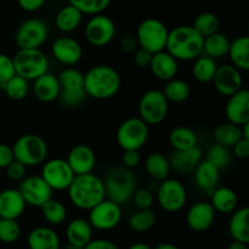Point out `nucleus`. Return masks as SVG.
Here are the masks:
<instances>
[{
  "label": "nucleus",
  "mask_w": 249,
  "mask_h": 249,
  "mask_svg": "<svg viewBox=\"0 0 249 249\" xmlns=\"http://www.w3.org/2000/svg\"><path fill=\"white\" fill-rule=\"evenodd\" d=\"M61 90L84 89V73L73 66L63 68L57 75Z\"/></svg>",
  "instance_id": "39"
},
{
  "label": "nucleus",
  "mask_w": 249,
  "mask_h": 249,
  "mask_svg": "<svg viewBox=\"0 0 249 249\" xmlns=\"http://www.w3.org/2000/svg\"><path fill=\"white\" fill-rule=\"evenodd\" d=\"M106 197L119 206L131 201L138 189V179L130 168L114 167L107 172L104 180Z\"/></svg>",
  "instance_id": "4"
},
{
  "label": "nucleus",
  "mask_w": 249,
  "mask_h": 249,
  "mask_svg": "<svg viewBox=\"0 0 249 249\" xmlns=\"http://www.w3.org/2000/svg\"><path fill=\"white\" fill-rule=\"evenodd\" d=\"M248 33H249V21H248Z\"/></svg>",
  "instance_id": "62"
},
{
  "label": "nucleus",
  "mask_w": 249,
  "mask_h": 249,
  "mask_svg": "<svg viewBox=\"0 0 249 249\" xmlns=\"http://www.w3.org/2000/svg\"><path fill=\"white\" fill-rule=\"evenodd\" d=\"M21 236V226L16 219L0 218V241L2 243H15Z\"/></svg>",
  "instance_id": "44"
},
{
  "label": "nucleus",
  "mask_w": 249,
  "mask_h": 249,
  "mask_svg": "<svg viewBox=\"0 0 249 249\" xmlns=\"http://www.w3.org/2000/svg\"><path fill=\"white\" fill-rule=\"evenodd\" d=\"M192 27L204 38V36L219 32L220 21H219V17L213 12H202L195 18Z\"/></svg>",
  "instance_id": "42"
},
{
  "label": "nucleus",
  "mask_w": 249,
  "mask_h": 249,
  "mask_svg": "<svg viewBox=\"0 0 249 249\" xmlns=\"http://www.w3.org/2000/svg\"><path fill=\"white\" fill-rule=\"evenodd\" d=\"M131 199L138 209H150L152 208L153 202H155V196L150 189L142 187V189H136Z\"/></svg>",
  "instance_id": "47"
},
{
  "label": "nucleus",
  "mask_w": 249,
  "mask_h": 249,
  "mask_svg": "<svg viewBox=\"0 0 249 249\" xmlns=\"http://www.w3.org/2000/svg\"><path fill=\"white\" fill-rule=\"evenodd\" d=\"M229 232L233 241L249 245V207L232 212L229 223Z\"/></svg>",
  "instance_id": "28"
},
{
  "label": "nucleus",
  "mask_w": 249,
  "mask_h": 249,
  "mask_svg": "<svg viewBox=\"0 0 249 249\" xmlns=\"http://www.w3.org/2000/svg\"><path fill=\"white\" fill-rule=\"evenodd\" d=\"M242 133H243V138L247 139L249 141V121L242 125Z\"/></svg>",
  "instance_id": "60"
},
{
  "label": "nucleus",
  "mask_w": 249,
  "mask_h": 249,
  "mask_svg": "<svg viewBox=\"0 0 249 249\" xmlns=\"http://www.w3.org/2000/svg\"><path fill=\"white\" fill-rule=\"evenodd\" d=\"M156 198L163 211L167 213H177L186 204L187 192L180 180L167 178L158 185Z\"/></svg>",
  "instance_id": "10"
},
{
  "label": "nucleus",
  "mask_w": 249,
  "mask_h": 249,
  "mask_svg": "<svg viewBox=\"0 0 249 249\" xmlns=\"http://www.w3.org/2000/svg\"><path fill=\"white\" fill-rule=\"evenodd\" d=\"M169 101L162 90L151 89L143 92L139 101V117L148 125H158L168 116Z\"/></svg>",
  "instance_id": "9"
},
{
  "label": "nucleus",
  "mask_w": 249,
  "mask_h": 249,
  "mask_svg": "<svg viewBox=\"0 0 249 249\" xmlns=\"http://www.w3.org/2000/svg\"><path fill=\"white\" fill-rule=\"evenodd\" d=\"M112 0H70V4L77 7L83 15L102 14L109 6Z\"/></svg>",
  "instance_id": "45"
},
{
  "label": "nucleus",
  "mask_w": 249,
  "mask_h": 249,
  "mask_svg": "<svg viewBox=\"0 0 249 249\" xmlns=\"http://www.w3.org/2000/svg\"><path fill=\"white\" fill-rule=\"evenodd\" d=\"M203 158V152L198 145L187 150H173L169 160L170 168L179 174H189L194 172Z\"/></svg>",
  "instance_id": "20"
},
{
  "label": "nucleus",
  "mask_w": 249,
  "mask_h": 249,
  "mask_svg": "<svg viewBox=\"0 0 249 249\" xmlns=\"http://www.w3.org/2000/svg\"><path fill=\"white\" fill-rule=\"evenodd\" d=\"M168 141L173 150H187L198 145L197 134L191 128L185 125L173 128L168 136Z\"/></svg>",
  "instance_id": "34"
},
{
  "label": "nucleus",
  "mask_w": 249,
  "mask_h": 249,
  "mask_svg": "<svg viewBox=\"0 0 249 249\" xmlns=\"http://www.w3.org/2000/svg\"><path fill=\"white\" fill-rule=\"evenodd\" d=\"M162 91L168 101L180 104V102H184L189 99L191 89H190V85L187 82L178 79V78H173V79L165 82L164 89Z\"/></svg>",
  "instance_id": "37"
},
{
  "label": "nucleus",
  "mask_w": 249,
  "mask_h": 249,
  "mask_svg": "<svg viewBox=\"0 0 249 249\" xmlns=\"http://www.w3.org/2000/svg\"><path fill=\"white\" fill-rule=\"evenodd\" d=\"M139 44L136 40V36H133L131 34H125L121 39V48L125 53H134L138 49Z\"/></svg>",
  "instance_id": "56"
},
{
  "label": "nucleus",
  "mask_w": 249,
  "mask_h": 249,
  "mask_svg": "<svg viewBox=\"0 0 249 249\" xmlns=\"http://www.w3.org/2000/svg\"><path fill=\"white\" fill-rule=\"evenodd\" d=\"M49 38V28L40 18H28L22 22L15 34L18 49H40Z\"/></svg>",
  "instance_id": "11"
},
{
  "label": "nucleus",
  "mask_w": 249,
  "mask_h": 249,
  "mask_svg": "<svg viewBox=\"0 0 249 249\" xmlns=\"http://www.w3.org/2000/svg\"><path fill=\"white\" fill-rule=\"evenodd\" d=\"M152 56L153 53L146 50V49L138 48L134 51L133 60L139 68H148L150 67L151 60H152Z\"/></svg>",
  "instance_id": "50"
},
{
  "label": "nucleus",
  "mask_w": 249,
  "mask_h": 249,
  "mask_svg": "<svg viewBox=\"0 0 249 249\" xmlns=\"http://www.w3.org/2000/svg\"><path fill=\"white\" fill-rule=\"evenodd\" d=\"M213 136L216 143L232 148L233 145L243 138L242 126L236 125V124L230 123V122L221 123L214 129Z\"/></svg>",
  "instance_id": "35"
},
{
  "label": "nucleus",
  "mask_w": 249,
  "mask_h": 249,
  "mask_svg": "<svg viewBox=\"0 0 249 249\" xmlns=\"http://www.w3.org/2000/svg\"><path fill=\"white\" fill-rule=\"evenodd\" d=\"M128 249H153L150 245L143 242H138V243H133Z\"/></svg>",
  "instance_id": "58"
},
{
  "label": "nucleus",
  "mask_w": 249,
  "mask_h": 249,
  "mask_svg": "<svg viewBox=\"0 0 249 249\" xmlns=\"http://www.w3.org/2000/svg\"><path fill=\"white\" fill-rule=\"evenodd\" d=\"M15 160L14 150L6 143H0V169H5Z\"/></svg>",
  "instance_id": "52"
},
{
  "label": "nucleus",
  "mask_w": 249,
  "mask_h": 249,
  "mask_svg": "<svg viewBox=\"0 0 249 249\" xmlns=\"http://www.w3.org/2000/svg\"><path fill=\"white\" fill-rule=\"evenodd\" d=\"M27 203L18 189L0 191V218L18 219L26 211Z\"/></svg>",
  "instance_id": "22"
},
{
  "label": "nucleus",
  "mask_w": 249,
  "mask_h": 249,
  "mask_svg": "<svg viewBox=\"0 0 249 249\" xmlns=\"http://www.w3.org/2000/svg\"><path fill=\"white\" fill-rule=\"evenodd\" d=\"M156 221H157V216H156V213L152 211V208L138 209V212L134 213L129 219V228L134 232L142 233L151 230L155 226Z\"/></svg>",
  "instance_id": "40"
},
{
  "label": "nucleus",
  "mask_w": 249,
  "mask_h": 249,
  "mask_svg": "<svg viewBox=\"0 0 249 249\" xmlns=\"http://www.w3.org/2000/svg\"><path fill=\"white\" fill-rule=\"evenodd\" d=\"M82 45L72 36H60L51 45V55L57 62L65 66H74L83 58Z\"/></svg>",
  "instance_id": "16"
},
{
  "label": "nucleus",
  "mask_w": 249,
  "mask_h": 249,
  "mask_svg": "<svg viewBox=\"0 0 249 249\" xmlns=\"http://www.w3.org/2000/svg\"><path fill=\"white\" fill-rule=\"evenodd\" d=\"M27 206L40 208L45 202L53 198V189L40 175H31L21 180L18 187Z\"/></svg>",
  "instance_id": "15"
},
{
  "label": "nucleus",
  "mask_w": 249,
  "mask_h": 249,
  "mask_svg": "<svg viewBox=\"0 0 249 249\" xmlns=\"http://www.w3.org/2000/svg\"><path fill=\"white\" fill-rule=\"evenodd\" d=\"M209 162L215 164L219 169H224V168L229 167L232 160V153H231L230 148L226 146L220 145V143H214L207 151V158Z\"/></svg>",
  "instance_id": "43"
},
{
  "label": "nucleus",
  "mask_w": 249,
  "mask_h": 249,
  "mask_svg": "<svg viewBox=\"0 0 249 249\" xmlns=\"http://www.w3.org/2000/svg\"><path fill=\"white\" fill-rule=\"evenodd\" d=\"M29 249H60L58 233L48 226H38L29 232L27 238Z\"/></svg>",
  "instance_id": "26"
},
{
  "label": "nucleus",
  "mask_w": 249,
  "mask_h": 249,
  "mask_svg": "<svg viewBox=\"0 0 249 249\" xmlns=\"http://www.w3.org/2000/svg\"><path fill=\"white\" fill-rule=\"evenodd\" d=\"M33 85H32V90L36 99L40 102H53L55 100L58 99L61 92L60 83H58L57 75L51 74V73H45V74L40 75L33 80Z\"/></svg>",
  "instance_id": "24"
},
{
  "label": "nucleus",
  "mask_w": 249,
  "mask_h": 249,
  "mask_svg": "<svg viewBox=\"0 0 249 249\" xmlns=\"http://www.w3.org/2000/svg\"><path fill=\"white\" fill-rule=\"evenodd\" d=\"M46 0H17L19 7L27 12H36L44 6Z\"/></svg>",
  "instance_id": "54"
},
{
  "label": "nucleus",
  "mask_w": 249,
  "mask_h": 249,
  "mask_svg": "<svg viewBox=\"0 0 249 249\" xmlns=\"http://www.w3.org/2000/svg\"><path fill=\"white\" fill-rule=\"evenodd\" d=\"M228 249H249V245H246V243L238 242V241H233L229 245Z\"/></svg>",
  "instance_id": "57"
},
{
  "label": "nucleus",
  "mask_w": 249,
  "mask_h": 249,
  "mask_svg": "<svg viewBox=\"0 0 249 249\" xmlns=\"http://www.w3.org/2000/svg\"><path fill=\"white\" fill-rule=\"evenodd\" d=\"M16 74L36 80L49 72V58L40 49H18L12 56Z\"/></svg>",
  "instance_id": "6"
},
{
  "label": "nucleus",
  "mask_w": 249,
  "mask_h": 249,
  "mask_svg": "<svg viewBox=\"0 0 249 249\" xmlns=\"http://www.w3.org/2000/svg\"><path fill=\"white\" fill-rule=\"evenodd\" d=\"M233 156L240 160H246L249 157V141L247 139L242 138L238 142H236L232 147Z\"/></svg>",
  "instance_id": "53"
},
{
  "label": "nucleus",
  "mask_w": 249,
  "mask_h": 249,
  "mask_svg": "<svg viewBox=\"0 0 249 249\" xmlns=\"http://www.w3.org/2000/svg\"><path fill=\"white\" fill-rule=\"evenodd\" d=\"M231 40L225 36V34L216 32V33L211 34L208 36H204L203 41V53L214 58H221L224 56L229 55L230 50Z\"/></svg>",
  "instance_id": "32"
},
{
  "label": "nucleus",
  "mask_w": 249,
  "mask_h": 249,
  "mask_svg": "<svg viewBox=\"0 0 249 249\" xmlns=\"http://www.w3.org/2000/svg\"><path fill=\"white\" fill-rule=\"evenodd\" d=\"M43 218L51 225H61L67 219V208L58 199L50 198L40 207Z\"/></svg>",
  "instance_id": "38"
},
{
  "label": "nucleus",
  "mask_w": 249,
  "mask_h": 249,
  "mask_svg": "<svg viewBox=\"0 0 249 249\" xmlns=\"http://www.w3.org/2000/svg\"><path fill=\"white\" fill-rule=\"evenodd\" d=\"M67 162L75 175L92 173L96 165V155L90 146L80 143L68 152Z\"/></svg>",
  "instance_id": "21"
},
{
  "label": "nucleus",
  "mask_w": 249,
  "mask_h": 249,
  "mask_svg": "<svg viewBox=\"0 0 249 249\" xmlns=\"http://www.w3.org/2000/svg\"><path fill=\"white\" fill-rule=\"evenodd\" d=\"M229 56L235 67L240 71H249V34L241 36L231 41Z\"/></svg>",
  "instance_id": "33"
},
{
  "label": "nucleus",
  "mask_w": 249,
  "mask_h": 249,
  "mask_svg": "<svg viewBox=\"0 0 249 249\" xmlns=\"http://www.w3.org/2000/svg\"><path fill=\"white\" fill-rule=\"evenodd\" d=\"M195 172V182L197 187L204 191H208L209 195L218 185L220 179V169L209 162L208 160H202L196 167Z\"/></svg>",
  "instance_id": "27"
},
{
  "label": "nucleus",
  "mask_w": 249,
  "mask_h": 249,
  "mask_svg": "<svg viewBox=\"0 0 249 249\" xmlns=\"http://www.w3.org/2000/svg\"><path fill=\"white\" fill-rule=\"evenodd\" d=\"M82 19V11H79L72 4H68L60 9V11L56 14L55 24L58 31L62 33H72L75 29L79 28Z\"/></svg>",
  "instance_id": "30"
},
{
  "label": "nucleus",
  "mask_w": 249,
  "mask_h": 249,
  "mask_svg": "<svg viewBox=\"0 0 249 249\" xmlns=\"http://www.w3.org/2000/svg\"><path fill=\"white\" fill-rule=\"evenodd\" d=\"M92 228L99 231H109L117 228L122 220V206L108 198H105L89 211V219Z\"/></svg>",
  "instance_id": "14"
},
{
  "label": "nucleus",
  "mask_w": 249,
  "mask_h": 249,
  "mask_svg": "<svg viewBox=\"0 0 249 249\" xmlns=\"http://www.w3.org/2000/svg\"><path fill=\"white\" fill-rule=\"evenodd\" d=\"M228 122L242 126L249 121V89L241 88L228 97L225 106Z\"/></svg>",
  "instance_id": "19"
},
{
  "label": "nucleus",
  "mask_w": 249,
  "mask_h": 249,
  "mask_svg": "<svg viewBox=\"0 0 249 249\" xmlns=\"http://www.w3.org/2000/svg\"><path fill=\"white\" fill-rule=\"evenodd\" d=\"M65 249H84V247H79V246H74L68 243V245L65 247Z\"/></svg>",
  "instance_id": "61"
},
{
  "label": "nucleus",
  "mask_w": 249,
  "mask_h": 249,
  "mask_svg": "<svg viewBox=\"0 0 249 249\" xmlns=\"http://www.w3.org/2000/svg\"><path fill=\"white\" fill-rule=\"evenodd\" d=\"M0 88L4 90L7 97H10L11 100H16V101L27 97L29 90H31L29 80H27L26 78L21 77L18 74H15L5 84L0 85Z\"/></svg>",
  "instance_id": "41"
},
{
  "label": "nucleus",
  "mask_w": 249,
  "mask_h": 249,
  "mask_svg": "<svg viewBox=\"0 0 249 249\" xmlns=\"http://www.w3.org/2000/svg\"><path fill=\"white\" fill-rule=\"evenodd\" d=\"M214 88L223 96H231L242 88L243 78L241 71L233 65L218 66L213 79Z\"/></svg>",
  "instance_id": "17"
},
{
  "label": "nucleus",
  "mask_w": 249,
  "mask_h": 249,
  "mask_svg": "<svg viewBox=\"0 0 249 249\" xmlns=\"http://www.w3.org/2000/svg\"><path fill=\"white\" fill-rule=\"evenodd\" d=\"M94 228L89 220L84 218L72 219L66 226V237L68 243L85 247L92 240Z\"/></svg>",
  "instance_id": "25"
},
{
  "label": "nucleus",
  "mask_w": 249,
  "mask_h": 249,
  "mask_svg": "<svg viewBox=\"0 0 249 249\" xmlns=\"http://www.w3.org/2000/svg\"><path fill=\"white\" fill-rule=\"evenodd\" d=\"M67 194L71 203L82 211H90L106 198L104 180L92 173L75 175Z\"/></svg>",
  "instance_id": "1"
},
{
  "label": "nucleus",
  "mask_w": 249,
  "mask_h": 249,
  "mask_svg": "<svg viewBox=\"0 0 249 249\" xmlns=\"http://www.w3.org/2000/svg\"><path fill=\"white\" fill-rule=\"evenodd\" d=\"M203 41L192 26H178L169 31L165 50L178 61H191L203 53Z\"/></svg>",
  "instance_id": "3"
},
{
  "label": "nucleus",
  "mask_w": 249,
  "mask_h": 249,
  "mask_svg": "<svg viewBox=\"0 0 249 249\" xmlns=\"http://www.w3.org/2000/svg\"><path fill=\"white\" fill-rule=\"evenodd\" d=\"M168 34L169 31L167 26L160 19L150 17L140 22L135 36L139 48L146 49L150 53H156L165 50Z\"/></svg>",
  "instance_id": "7"
},
{
  "label": "nucleus",
  "mask_w": 249,
  "mask_h": 249,
  "mask_svg": "<svg viewBox=\"0 0 249 249\" xmlns=\"http://www.w3.org/2000/svg\"><path fill=\"white\" fill-rule=\"evenodd\" d=\"M16 74L14 60L5 53H0V85L5 84Z\"/></svg>",
  "instance_id": "48"
},
{
  "label": "nucleus",
  "mask_w": 249,
  "mask_h": 249,
  "mask_svg": "<svg viewBox=\"0 0 249 249\" xmlns=\"http://www.w3.org/2000/svg\"><path fill=\"white\" fill-rule=\"evenodd\" d=\"M148 68L157 79L168 82V80L177 77L179 65H178V60L174 56L170 55L167 50H163L153 53Z\"/></svg>",
  "instance_id": "23"
},
{
  "label": "nucleus",
  "mask_w": 249,
  "mask_h": 249,
  "mask_svg": "<svg viewBox=\"0 0 249 249\" xmlns=\"http://www.w3.org/2000/svg\"><path fill=\"white\" fill-rule=\"evenodd\" d=\"M121 84L119 73L108 65H96L84 74L85 92L95 100H108L116 96Z\"/></svg>",
  "instance_id": "2"
},
{
  "label": "nucleus",
  "mask_w": 249,
  "mask_h": 249,
  "mask_svg": "<svg viewBox=\"0 0 249 249\" xmlns=\"http://www.w3.org/2000/svg\"><path fill=\"white\" fill-rule=\"evenodd\" d=\"M216 70H218V65L214 58L207 55H201L195 58V63L192 66V75L199 83H212Z\"/></svg>",
  "instance_id": "36"
},
{
  "label": "nucleus",
  "mask_w": 249,
  "mask_h": 249,
  "mask_svg": "<svg viewBox=\"0 0 249 249\" xmlns=\"http://www.w3.org/2000/svg\"><path fill=\"white\" fill-rule=\"evenodd\" d=\"M145 170L153 181L160 182L169 178L172 168H170L168 157L160 152H153L148 155L145 160Z\"/></svg>",
  "instance_id": "31"
},
{
  "label": "nucleus",
  "mask_w": 249,
  "mask_h": 249,
  "mask_svg": "<svg viewBox=\"0 0 249 249\" xmlns=\"http://www.w3.org/2000/svg\"><path fill=\"white\" fill-rule=\"evenodd\" d=\"M212 206L215 209L216 213L230 214L236 211L238 203V198L236 192L232 189L226 186L215 187L211 192Z\"/></svg>",
  "instance_id": "29"
},
{
  "label": "nucleus",
  "mask_w": 249,
  "mask_h": 249,
  "mask_svg": "<svg viewBox=\"0 0 249 249\" xmlns=\"http://www.w3.org/2000/svg\"><path fill=\"white\" fill-rule=\"evenodd\" d=\"M122 162H123L124 167L133 168L138 167L141 163V155L138 150H126L124 151L123 156H122Z\"/></svg>",
  "instance_id": "51"
},
{
  "label": "nucleus",
  "mask_w": 249,
  "mask_h": 249,
  "mask_svg": "<svg viewBox=\"0 0 249 249\" xmlns=\"http://www.w3.org/2000/svg\"><path fill=\"white\" fill-rule=\"evenodd\" d=\"M15 160L23 163L26 167H36L43 164L49 155L46 141L36 134H24L12 146Z\"/></svg>",
  "instance_id": "5"
},
{
  "label": "nucleus",
  "mask_w": 249,
  "mask_h": 249,
  "mask_svg": "<svg viewBox=\"0 0 249 249\" xmlns=\"http://www.w3.org/2000/svg\"><path fill=\"white\" fill-rule=\"evenodd\" d=\"M87 92L85 89H75V90H61L58 100L62 102V105L67 107L79 106L85 99H87Z\"/></svg>",
  "instance_id": "46"
},
{
  "label": "nucleus",
  "mask_w": 249,
  "mask_h": 249,
  "mask_svg": "<svg viewBox=\"0 0 249 249\" xmlns=\"http://www.w3.org/2000/svg\"><path fill=\"white\" fill-rule=\"evenodd\" d=\"M150 135V125L140 117H131L122 122L117 129V143L123 151L138 150L146 145Z\"/></svg>",
  "instance_id": "8"
},
{
  "label": "nucleus",
  "mask_w": 249,
  "mask_h": 249,
  "mask_svg": "<svg viewBox=\"0 0 249 249\" xmlns=\"http://www.w3.org/2000/svg\"><path fill=\"white\" fill-rule=\"evenodd\" d=\"M153 249H180L178 246L173 245V243H167V242H163V243H160V245L156 246Z\"/></svg>",
  "instance_id": "59"
},
{
  "label": "nucleus",
  "mask_w": 249,
  "mask_h": 249,
  "mask_svg": "<svg viewBox=\"0 0 249 249\" xmlns=\"http://www.w3.org/2000/svg\"><path fill=\"white\" fill-rule=\"evenodd\" d=\"M27 168L28 167H26L23 163L14 160L5 168V170H6V177L10 180H12V181H21V180H23L26 178Z\"/></svg>",
  "instance_id": "49"
},
{
  "label": "nucleus",
  "mask_w": 249,
  "mask_h": 249,
  "mask_svg": "<svg viewBox=\"0 0 249 249\" xmlns=\"http://www.w3.org/2000/svg\"><path fill=\"white\" fill-rule=\"evenodd\" d=\"M40 177L45 180L53 191H65L70 187L75 174L68 164L67 160L53 158L43 163Z\"/></svg>",
  "instance_id": "13"
},
{
  "label": "nucleus",
  "mask_w": 249,
  "mask_h": 249,
  "mask_svg": "<svg viewBox=\"0 0 249 249\" xmlns=\"http://www.w3.org/2000/svg\"><path fill=\"white\" fill-rule=\"evenodd\" d=\"M84 249H119L116 243L111 242L108 240H104V238H97V240H91Z\"/></svg>",
  "instance_id": "55"
},
{
  "label": "nucleus",
  "mask_w": 249,
  "mask_h": 249,
  "mask_svg": "<svg viewBox=\"0 0 249 249\" xmlns=\"http://www.w3.org/2000/svg\"><path fill=\"white\" fill-rule=\"evenodd\" d=\"M215 209L211 202L198 201L192 204L186 214V224L192 231L204 232L212 228L215 220Z\"/></svg>",
  "instance_id": "18"
},
{
  "label": "nucleus",
  "mask_w": 249,
  "mask_h": 249,
  "mask_svg": "<svg viewBox=\"0 0 249 249\" xmlns=\"http://www.w3.org/2000/svg\"><path fill=\"white\" fill-rule=\"evenodd\" d=\"M117 33L116 23L104 14L94 15L85 24L84 36L88 43L95 48H102L111 43Z\"/></svg>",
  "instance_id": "12"
}]
</instances>
